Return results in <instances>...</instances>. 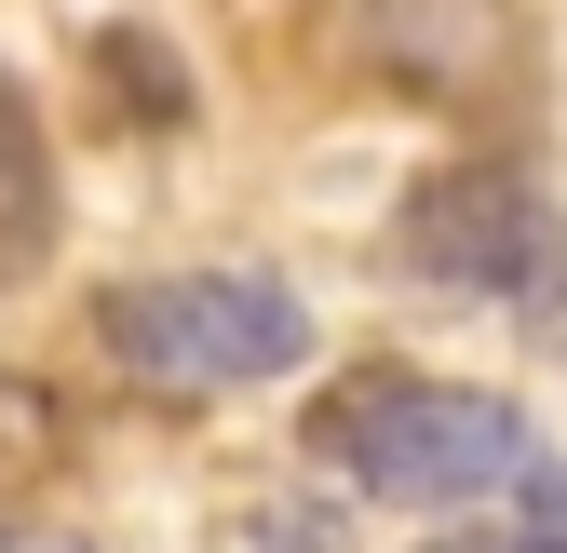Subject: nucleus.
<instances>
[{
  "mask_svg": "<svg viewBox=\"0 0 567 553\" xmlns=\"http://www.w3.org/2000/svg\"><path fill=\"white\" fill-rule=\"evenodd\" d=\"M14 432H28V392H14V378H0V446H14Z\"/></svg>",
  "mask_w": 567,
  "mask_h": 553,
  "instance_id": "8",
  "label": "nucleus"
},
{
  "mask_svg": "<svg viewBox=\"0 0 567 553\" xmlns=\"http://www.w3.org/2000/svg\"><path fill=\"white\" fill-rule=\"evenodd\" d=\"M0 553H95V540H68V526H0Z\"/></svg>",
  "mask_w": 567,
  "mask_h": 553,
  "instance_id": "6",
  "label": "nucleus"
},
{
  "mask_svg": "<svg viewBox=\"0 0 567 553\" xmlns=\"http://www.w3.org/2000/svg\"><path fill=\"white\" fill-rule=\"evenodd\" d=\"M514 540H527V553H567V459L514 487Z\"/></svg>",
  "mask_w": 567,
  "mask_h": 553,
  "instance_id": "5",
  "label": "nucleus"
},
{
  "mask_svg": "<svg viewBox=\"0 0 567 553\" xmlns=\"http://www.w3.org/2000/svg\"><path fill=\"white\" fill-rule=\"evenodd\" d=\"M311 446H324L365 500H405V513L527 487V419H514V405H501V392H460V378H405V365L338 378V392L311 405Z\"/></svg>",
  "mask_w": 567,
  "mask_h": 553,
  "instance_id": "1",
  "label": "nucleus"
},
{
  "mask_svg": "<svg viewBox=\"0 0 567 553\" xmlns=\"http://www.w3.org/2000/svg\"><path fill=\"white\" fill-rule=\"evenodd\" d=\"M433 553H527V540H514V526H486V540H433Z\"/></svg>",
  "mask_w": 567,
  "mask_h": 553,
  "instance_id": "7",
  "label": "nucleus"
},
{
  "mask_svg": "<svg viewBox=\"0 0 567 553\" xmlns=\"http://www.w3.org/2000/svg\"><path fill=\"white\" fill-rule=\"evenodd\" d=\"M41 257H54V135L0 67V270H41Z\"/></svg>",
  "mask_w": 567,
  "mask_h": 553,
  "instance_id": "4",
  "label": "nucleus"
},
{
  "mask_svg": "<svg viewBox=\"0 0 567 553\" xmlns=\"http://www.w3.org/2000/svg\"><path fill=\"white\" fill-rule=\"evenodd\" d=\"M95 337L150 392H257V378L311 365V311L270 270H150V284H109Z\"/></svg>",
  "mask_w": 567,
  "mask_h": 553,
  "instance_id": "2",
  "label": "nucleus"
},
{
  "mask_svg": "<svg viewBox=\"0 0 567 553\" xmlns=\"http://www.w3.org/2000/svg\"><path fill=\"white\" fill-rule=\"evenodd\" d=\"M392 257L446 298H486V311H527V324H567V217L554 189H527L514 163H460V176H419Z\"/></svg>",
  "mask_w": 567,
  "mask_h": 553,
  "instance_id": "3",
  "label": "nucleus"
}]
</instances>
